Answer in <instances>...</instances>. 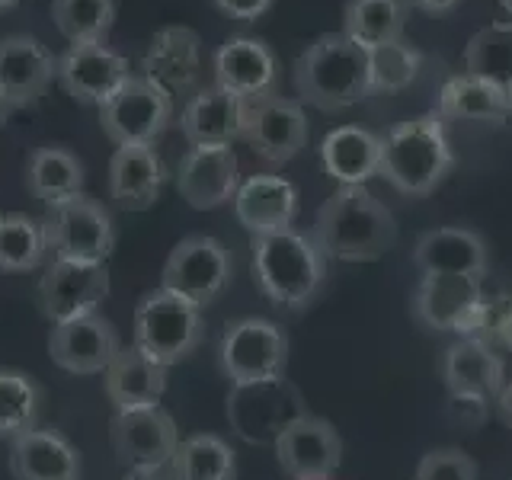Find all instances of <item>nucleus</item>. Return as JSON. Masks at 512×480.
<instances>
[{
  "label": "nucleus",
  "mask_w": 512,
  "mask_h": 480,
  "mask_svg": "<svg viewBox=\"0 0 512 480\" xmlns=\"http://www.w3.org/2000/svg\"><path fill=\"white\" fill-rule=\"evenodd\" d=\"M311 237L327 260L372 263L397 244V221L365 186H340L317 208Z\"/></svg>",
  "instance_id": "1"
},
{
  "label": "nucleus",
  "mask_w": 512,
  "mask_h": 480,
  "mask_svg": "<svg viewBox=\"0 0 512 480\" xmlns=\"http://www.w3.org/2000/svg\"><path fill=\"white\" fill-rule=\"evenodd\" d=\"M253 279L260 292L288 311H301L320 295L327 279V256L311 234L285 228L250 240Z\"/></svg>",
  "instance_id": "2"
},
{
  "label": "nucleus",
  "mask_w": 512,
  "mask_h": 480,
  "mask_svg": "<svg viewBox=\"0 0 512 480\" xmlns=\"http://www.w3.org/2000/svg\"><path fill=\"white\" fill-rule=\"evenodd\" d=\"M292 80L301 103L320 112H343L359 106L372 93L368 52L343 32H327L298 55Z\"/></svg>",
  "instance_id": "3"
},
{
  "label": "nucleus",
  "mask_w": 512,
  "mask_h": 480,
  "mask_svg": "<svg viewBox=\"0 0 512 480\" xmlns=\"http://www.w3.org/2000/svg\"><path fill=\"white\" fill-rule=\"evenodd\" d=\"M452 144L445 135V119L436 109L426 116H416L410 122L394 125L381 138V167L384 176L400 196L420 199L436 189L445 173L452 170Z\"/></svg>",
  "instance_id": "4"
},
{
  "label": "nucleus",
  "mask_w": 512,
  "mask_h": 480,
  "mask_svg": "<svg viewBox=\"0 0 512 480\" xmlns=\"http://www.w3.org/2000/svg\"><path fill=\"white\" fill-rule=\"evenodd\" d=\"M132 333H135L132 346L138 352H144L157 365L170 368L192 356L196 346L202 343L205 333L202 308L167 292V288H157V292H148L138 301Z\"/></svg>",
  "instance_id": "5"
},
{
  "label": "nucleus",
  "mask_w": 512,
  "mask_h": 480,
  "mask_svg": "<svg viewBox=\"0 0 512 480\" xmlns=\"http://www.w3.org/2000/svg\"><path fill=\"white\" fill-rule=\"evenodd\" d=\"M218 362L234 388L276 384L288 365V336L266 317H240L221 336Z\"/></svg>",
  "instance_id": "6"
},
{
  "label": "nucleus",
  "mask_w": 512,
  "mask_h": 480,
  "mask_svg": "<svg viewBox=\"0 0 512 480\" xmlns=\"http://www.w3.org/2000/svg\"><path fill=\"white\" fill-rule=\"evenodd\" d=\"M45 240L55 260L71 263H106L116 247V228L112 215L90 196H74L48 208Z\"/></svg>",
  "instance_id": "7"
},
{
  "label": "nucleus",
  "mask_w": 512,
  "mask_h": 480,
  "mask_svg": "<svg viewBox=\"0 0 512 480\" xmlns=\"http://www.w3.org/2000/svg\"><path fill=\"white\" fill-rule=\"evenodd\" d=\"M234 260L218 237L189 234L176 244L160 272V288L192 301L196 308L212 304L231 282Z\"/></svg>",
  "instance_id": "8"
},
{
  "label": "nucleus",
  "mask_w": 512,
  "mask_h": 480,
  "mask_svg": "<svg viewBox=\"0 0 512 480\" xmlns=\"http://www.w3.org/2000/svg\"><path fill=\"white\" fill-rule=\"evenodd\" d=\"M173 122V96L144 74H132L128 84L100 109L103 135L116 144H154Z\"/></svg>",
  "instance_id": "9"
},
{
  "label": "nucleus",
  "mask_w": 512,
  "mask_h": 480,
  "mask_svg": "<svg viewBox=\"0 0 512 480\" xmlns=\"http://www.w3.org/2000/svg\"><path fill=\"white\" fill-rule=\"evenodd\" d=\"M480 282L484 279L474 276H423L413 292V317L429 330L477 336L487 330L490 317V301Z\"/></svg>",
  "instance_id": "10"
},
{
  "label": "nucleus",
  "mask_w": 512,
  "mask_h": 480,
  "mask_svg": "<svg viewBox=\"0 0 512 480\" xmlns=\"http://www.w3.org/2000/svg\"><path fill=\"white\" fill-rule=\"evenodd\" d=\"M109 442L128 474H160L180 448V429L160 407L122 410L109 423Z\"/></svg>",
  "instance_id": "11"
},
{
  "label": "nucleus",
  "mask_w": 512,
  "mask_h": 480,
  "mask_svg": "<svg viewBox=\"0 0 512 480\" xmlns=\"http://www.w3.org/2000/svg\"><path fill=\"white\" fill-rule=\"evenodd\" d=\"M276 461L292 480H333L343 461V439L324 416L298 413L276 432Z\"/></svg>",
  "instance_id": "12"
},
{
  "label": "nucleus",
  "mask_w": 512,
  "mask_h": 480,
  "mask_svg": "<svg viewBox=\"0 0 512 480\" xmlns=\"http://www.w3.org/2000/svg\"><path fill=\"white\" fill-rule=\"evenodd\" d=\"M311 135L308 112L301 100L292 96H263V100L247 103V125L244 141L256 157H263L266 164H288L292 157L304 151Z\"/></svg>",
  "instance_id": "13"
},
{
  "label": "nucleus",
  "mask_w": 512,
  "mask_h": 480,
  "mask_svg": "<svg viewBox=\"0 0 512 480\" xmlns=\"http://www.w3.org/2000/svg\"><path fill=\"white\" fill-rule=\"evenodd\" d=\"M128 77V58L106 42L68 45V52L58 58V84L77 103L103 109L128 84Z\"/></svg>",
  "instance_id": "14"
},
{
  "label": "nucleus",
  "mask_w": 512,
  "mask_h": 480,
  "mask_svg": "<svg viewBox=\"0 0 512 480\" xmlns=\"http://www.w3.org/2000/svg\"><path fill=\"white\" fill-rule=\"evenodd\" d=\"M109 298V269L106 263H71L52 260L39 282V308L52 324L96 314Z\"/></svg>",
  "instance_id": "15"
},
{
  "label": "nucleus",
  "mask_w": 512,
  "mask_h": 480,
  "mask_svg": "<svg viewBox=\"0 0 512 480\" xmlns=\"http://www.w3.org/2000/svg\"><path fill=\"white\" fill-rule=\"evenodd\" d=\"M240 189V164L231 144H212V148H189L176 170V192L196 212H212L234 202Z\"/></svg>",
  "instance_id": "16"
},
{
  "label": "nucleus",
  "mask_w": 512,
  "mask_h": 480,
  "mask_svg": "<svg viewBox=\"0 0 512 480\" xmlns=\"http://www.w3.org/2000/svg\"><path fill=\"white\" fill-rule=\"evenodd\" d=\"M122 340L103 314H84L64 324H52L48 352L52 362L71 375H103L119 356Z\"/></svg>",
  "instance_id": "17"
},
{
  "label": "nucleus",
  "mask_w": 512,
  "mask_h": 480,
  "mask_svg": "<svg viewBox=\"0 0 512 480\" xmlns=\"http://www.w3.org/2000/svg\"><path fill=\"white\" fill-rule=\"evenodd\" d=\"M141 71L170 96H192L202 77V39L189 26H164L154 32Z\"/></svg>",
  "instance_id": "18"
},
{
  "label": "nucleus",
  "mask_w": 512,
  "mask_h": 480,
  "mask_svg": "<svg viewBox=\"0 0 512 480\" xmlns=\"http://www.w3.org/2000/svg\"><path fill=\"white\" fill-rule=\"evenodd\" d=\"M212 71H215V84L221 90L240 96L244 103L263 100V96L276 93L279 64H276V55H272V48L263 39L231 36L215 52Z\"/></svg>",
  "instance_id": "19"
},
{
  "label": "nucleus",
  "mask_w": 512,
  "mask_h": 480,
  "mask_svg": "<svg viewBox=\"0 0 512 480\" xmlns=\"http://www.w3.org/2000/svg\"><path fill=\"white\" fill-rule=\"evenodd\" d=\"M52 80H58V58L42 39L29 32L0 39V90L16 109L36 103L52 87Z\"/></svg>",
  "instance_id": "20"
},
{
  "label": "nucleus",
  "mask_w": 512,
  "mask_h": 480,
  "mask_svg": "<svg viewBox=\"0 0 512 480\" xmlns=\"http://www.w3.org/2000/svg\"><path fill=\"white\" fill-rule=\"evenodd\" d=\"M247 103L240 96L221 90L218 84L199 87L180 112V132L189 148H212V144H234L244 138Z\"/></svg>",
  "instance_id": "21"
},
{
  "label": "nucleus",
  "mask_w": 512,
  "mask_h": 480,
  "mask_svg": "<svg viewBox=\"0 0 512 480\" xmlns=\"http://www.w3.org/2000/svg\"><path fill=\"white\" fill-rule=\"evenodd\" d=\"M234 215L250 231V237L295 228L298 189L292 180H285V176L256 173L250 180L240 183L234 196Z\"/></svg>",
  "instance_id": "22"
},
{
  "label": "nucleus",
  "mask_w": 512,
  "mask_h": 480,
  "mask_svg": "<svg viewBox=\"0 0 512 480\" xmlns=\"http://www.w3.org/2000/svg\"><path fill=\"white\" fill-rule=\"evenodd\" d=\"M167 183V164L154 144L116 148L109 160V199L125 212H148Z\"/></svg>",
  "instance_id": "23"
},
{
  "label": "nucleus",
  "mask_w": 512,
  "mask_h": 480,
  "mask_svg": "<svg viewBox=\"0 0 512 480\" xmlns=\"http://www.w3.org/2000/svg\"><path fill=\"white\" fill-rule=\"evenodd\" d=\"M442 378L448 394L455 397H480L496 400L506 384V365L487 340L464 336L452 343L442 356Z\"/></svg>",
  "instance_id": "24"
},
{
  "label": "nucleus",
  "mask_w": 512,
  "mask_h": 480,
  "mask_svg": "<svg viewBox=\"0 0 512 480\" xmlns=\"http://www.w3.org/2000/svg\"><path fill=\"white\" fill-rule=\"evenodd\" d=\"M413 266L423 276H474L484 279L490 256L484 237L471 228L426 231L413 247Z\"/></svg>",
  "instance_id": "25"
},
{
  "label": "nucleus",
  "mask_w": 512,
  "mask_h": 480,
  "mask_svg": "<svg viewBox=\"0 0 512 480\" xmlns=\"http://www.w3.org/2000/svg\"><path fill=\"white\" fill-rule=\"evenodd\" d=\"M103 391L116 413L157 407L167 391V368L148 359L135 346H122L119 356L103 372Z\"/></svg>",
  "instance_id": "26"
},
{
  "label": "nucleus",
  "mask_w": 512,
  "mask_h": 480,
  "mask_svg": "<svg viewBox=\"0 0 512 480\" xmlns=\"http://www.w3.org/2000/svg\"><path fill=\"white\" fill-rule=\"evenodd\" d=\"M16 480H80L77 448L58 429H26L10 442Z\"/></svg>",
  "instance_id": "27"
},
{
  "label": "nucleus",
  "mask_w": 512,
  "mask_h": 480,
  "mask_svg": "<svg viewBox=\"0 0 512 480\" xmlns=\"http://www.w3.org/2000/svg\"><path fill=\"white\" fill-rule=\"evenodd\" d=\"M320 160L340 186H365L381 167V138L359 125H340L320 144Z\"/></svg>",
  "instance_id": "28"
},
{
  "label": "nucleus",
  "mask_w": 512,
  "mask_h": 480,
  "mask_svg": "<svg viewBox=\"0 0 512 480\" xmlns=\"http://www.w3.org/2000/svg\"><path fill=\"white\" fill-rule=\"evenodd\" d=\"M436 112L445 122H493L503 125L512 109L506 87H496L490 80H480L471 74L448 77L439 90Z\"/></svg>",
  "instance_id": "29"
},
{
  "label": "nucleus",
  "mask_w": 512,
  "mask_h": 480,
  "mask_svg": "<svg viewBox=\"0 0 512 480\" xmlns=\"http://www.w3.org/2000/svg\"><path fill=\"white\" fill-rule=\"evenodd\" d=\"M26 189L48 208L74 199L84 189V164L68 148H36L26 160Z\"/></svg>",
  "instance_id": "30"
},
{
  "label": "nucleus",
  "mask_w": 512,
  "mask_h": 480,
  "mask_svg": "<svg viewBox=\"0 0 512 480\" xmlns=\"http://www.w3.org/2000/svg\"><path fill=\"white\" fill-rule=\"evenodd\" d=\"M410 16V0H349L343 10V36L372 52L378 45L400 42Z\"/></svg>",
  "instance_id": "31"
},
{
  "label": "nucleus",
  "mask_w": 512,
  "mask_h": 480,
  "mask_svg": "<svg viewBox=\"0 0 512 480\" xmlns=\"http://www.w3.org/2000/svg\"><path fill=\"white\" fill-rule=\"evenodd\" d=\"M464 74L496 87L512 84V20H496L474 32L464 45Z\"/></svg>",
  "instance_id": "32"
},
{
  "label": "nucleus",
  "mask_w": 512,
  "mask_h": 480,
  "mask_svg": "<svg viewBox=\"0 0 512 480\" xmlns=\"http://www.w3.org/2000/svg\"><path fill=\"white\" fill-rule=\"evenodd\" d=\"M173 480H234L237 461L231 445L218 436H192L183 439L170 461Z\"/></svg>",
  "instance_id": "33"
},
{
  "label": "nucleus",
  "mask_w": 512,
  "mask_h": 480,
  "mask_svg": "<svg viewBox=\"0 0 512 480\" xmlns=\"http://www.w3.org/2000/svg\"><path fill=\"white\" fill-rule=\"evenodd\" d=\"M52 20L71 45L106 42L116 23V0H52Z\"/></svg>",
  "instance_id": "34"
},
{
  "label": "nucleus",
  "mask_w": 512,
  "mask_h": 480,
  "mask_svg": "<svg viewBox=\"0 0 512 480\" xmlns=\"http://www.w3.org/2000/svg\"><path fill=\"white\" fill-rule=\"evenodd\" d=\"M48 253L45 224L29 215H0V269L29 272L36 269Z\"/></svg>",
  "instance_id": "35"
},
{
  "label": "nucleus",
  "mask_w": 512,
  "mask_h": 480,
  "mask_svg": "<svg viewBox=\"0 0 512 480\" xmlns=\"http://www.w3.org/2000/svg\"><path fill=\"white\" fill-rule=\"evenodd\" d=\"M42 388L23 372H0V439H16L36 429Z\"/></svg>",
  "instance_id": "36"
},
{
  "label": "nucleus",
  "mask_w": 512,
  "mask_h": 480,
  "mask_svg": "<svg viewBox=\"0 0 512 480\" xmlns=\"http://www.w3.org/2000/svg\"><path fill=\"white\" fill-rule=\"evenodd\" d=\"M420 64L423 55L410 48L404 39L372 48L368 52V80H372V90H384V93L407 90L416 80V74H420Z\"/></svg>",
  "instance_id": "37"
},
{
  "label": "nucleus",
  "mask_w": 512,
  "mask_h": 480,
  "mask_svg": "<svg viewBox=\"0 0 512 480\" xmlns=\"http://www.w3.org/2000/svg\"><path fill=\"white\" fill-rule=\"evenodd\" d=\"M416 480H477V464L461 448H432L416 468Z\"/></svg>",
  "instance_id": "38"
},
{
  "label": "nucleus",
  "mask_w": 512,
  "mask_h": 480,
  "mask_svg": "<svg viewBox=\"0 0 512 480\" xmlns=\"http://www.w3.org/2000/svg\"><path fill=\"white\" fill-rule=\"evenodd\" d=\"M490 400H480V397H455V394H448V413L455 416L458 423H468V426H477V423H484L490 410H487Z\"/></svg>",
  "instance_id": "39"
},
{
  "label": "nucleus",
  "mask_w": 512,
  "mask_h": 480,
  "mask_svg": "<svg viewBox=\"0 0 512 480\" xmlns=\"http://www.w3.org/2000/svg\"><path fill=\"white\" fill-rule=\"evenodd\" d=\"M215 7L224 16H231V20L253 23V20H260V16L272 7V0H215Z\"/></svg>",
  "instance_id": "40"
},
{
  "label": "nucleus",
  "mask_w": 512,
  "mask_h": 480,
  "mask_svg": "<svg viewBox=\"0 0 512 480\" xmlns=\"http://www.w3.org/2000/svg\"><path fill=\"white\" fill-rule=\"evenodd\" d=\"M487 327L493 330L496 340H503L512 349V298H500V304L490 301V317Z\"/></svg>",
  "instance_id": "41"
},
{
  "label": "nucleus",
  "mask_w": 512,
  "mask_h": 480,
  "mask_svg": "<svg viewBox=\"0 0 512 480\" xmlns=\"http://www.w3.org/2000/svg\"><path fill=\"white\" fill-rule=\"evenodd\" d=\"M410 4L413 7H420L423 13H452L458 4H461V0H410Z\"/></svg>",
  "instance_id": "42"
},
{
  "label": "nucleus",
  "mask_w": 512,
  "mask_h": 480,
  "mask_svg": "<svg viewBox=\"0 0 512 480\" xmlns=\"http://www.w3.org/2000/svg\"><path fill=\"white\" fill-rule=\"evenodd\" d=\"M496 410H500V420H503L506 426H512V381L503 384L500 397H496Z\"/></svg>",
  "instance_id": "43"
},
{
  "label": "nucleus",
  "mask_w": 512,
  "mask_h": 480,
  "mask_svg": "<svg viewBox=\"0 0 512 480\" xmlns=\"http://www.w3.org/2000/svg\"><path fill=\"white\" fill-rule=\"evenodd\" d=\"M13 112H16V106L7 100V93L4 90H0V128H4L7 125V119L13 116Z\"/></svg>",
  "instance_id": "44"
},
{
  "label": "nucleus",
  "mask_w": 512,
  "mask_h": 480,
  "mask_svg": "<svg viewBox=\"0 0 512 480\" xmlns=\"http://www.w3.org/2000/svg\"><path fill=\"white\" fill-rule=\"evenodd\" d=\"M125 480H160L157 474H128Z\"/></svg>",
  "instance_id": "45"
},
{
  "label": "nucleus",
  "mask_w": 512,
  "mask_h": 480,
  "mask_svg": "<svg viewBox=\"0 0 512 480\" xmlns=\"http://www.w3.org/2000/svg\"><path fill=\"white\" fill-rule=\"evenodd\" d=\"M16 4H20V0H0V10H13Z\"/></svg>",
  "instance_id": "46"
},
{
  "label": "nucleus",
  "mask_w": 512,
  "mask_h": 480,
  "mask_svg": "<svg viewBox=\"0 0 512 480\" xmlns=\"http://www.w3.org/2000/svg\"><path fill=\"white\" fill-rule=\"evenodd\" d=\"M500 7L506 10V16H509V20H512V0H500Z\"/></svg>",
  "instance_id": "47"
},
{
  "label": "nucleus",
  "mask_w": 512,
  "mask_h": 480,
  "mask_svg": "<svg viewBox=\"0 0 512 480\" xmlns=\"http://www.w3.org/2000/svg\"><path fill=\"white\" fill-rule=\"evenodd\" d=\"M506 96H509V109H512V84L506 87Z\"/></svg>",
  "instance_id": "48"
}]
</instances>
